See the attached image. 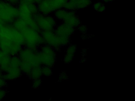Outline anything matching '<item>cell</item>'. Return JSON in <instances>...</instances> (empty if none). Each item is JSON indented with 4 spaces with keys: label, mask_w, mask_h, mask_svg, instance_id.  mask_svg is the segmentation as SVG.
Wrapping results in <instances>:
<instances>
[{
    "label": "cell",
    "mask_w": 135,
    "mask_h": 101,
    "mask_svg": "<svg viewBox=\"0 0 135 101\" xmlns=\"http://www.w3.org/2000/svg\"><path fill=\"white\" fill-rule=\"evenodd\" d=\"M18 56L20 62L22 73L27 75L33 68L41 66L38 50L23 47Z\"/></svg>",
    "instance_id": "7a4b0ae2"
},
{
    "label": "cell",
    "mask_w": 135,
    "mask_h": 101,
    "mask_svg": "<svg viewBox=\"0 0 135 101\" xmlns=\"http://www.w3.org/2000/svg\"><path fill=\"white\" fill-rule=\"evenodd\" d=\"M92 0H77L76 3V10L83 9L91 5Z\"/></svg>",
    "instance_id": "2e32d148"
},
{
    "label": "cell",
    "mask_w": 135,
    "mask_h": 101,
    "mask_svg": "<svg viewBox=\"0 0 135 101\" xmlns=\"http://www.w3.org/2000/svg\"><path fill=\"white\" fill-rule=\"evenodd\" d=\"M11 56L0 50V69L3 73L7 72L10 68Z\"/></svg>",
    "instance_id": "4fadbf2b"
},
{
    "label": "cell",
    "mask_w": 135,
    "mask_h": 101,
    "mask_svg": "<svg viewBox=\"0 0 135 101\" xmlns=\"http://www.w3.org/2000/svg\"><path fill=\"white\" fill-rule=\"evenodd\" d=\"M0 42H1V38H0Z\"/></svg>",
    "instance_id": "4dcf8cb0"
},
{
    "label": "cell",
    "mask_w": 135,
    "mask_h": 101,
    "mask_svg": "<svg viewBox=\"0 0 135 101\" xmlns=\"http://www.w3.org/2000/svg\"><path fill=\"white\" fill-rule=\"evenodd\" d=\"M20 62L18 55L11 57L10 62V67L20 68Z\"/></svg>",
    "instance_id": "e0dca14e"
},
{
    "label": "cell",
    "mask_w": 135,
    "mask_h": 101,
    "mask_svg": "<svg viewBox=\"0 0 135 101\" xmlns=\"http://www.w3.org/2000/svg\"><path fill=\"white\" fill-rule=\"evenodd\" d=\"M3 1V0H0V1Z\"/></svg>",
    "instance_id": "f546056e"
},
{
    "label": "cell",
    "mask_w": 135,
    "mask_h": 101,
    "mask_svg": "<svg viewBox=\"0 0 135 101\" xmlns=\"http://www.w3.org/2000/svg\"><path fill=\"white\" fill-rule=\"evenodd\" d=\"M33 19L41 32L54 31L57 25L56 19L50 15L38 13L34 16Z\"/></svg>",
    "instance_id": "5b68a950"
},
{
    "label": "cell",
    "mask_w": 135,
    "mask_h": 101,
    "mask_svg": "<svg viewBox=\"0 0 135 101\" xmlns=\"http://www.w3.org/2000/svg\"><path fill=\"white\" fill-rule=\"evenodd\" d=\"M7 2L13 5L17 6L20 2V0H4Z\"/></svg>",
    "instance_id": "cb8c5ba5"
},
{
    "label": "cell",
    "mask_w": 135,
    "mask_h": 101,
    "mask_svg": "<svg viewBox=\"0 0 135 101\" xmlns=\"http://www.w3.org/2000/svg\"><path fill=\"white\" fill-rule=\"evenodd\" d=\"M7 81L2 77H0V88H4L7 84Z\"/></svg>",
    "instance_id": "7402d4cb"
},
{
    "label": "cell",
    "mask_w": 135,
    "mask_h": 101,
    "mask_svg": "<svg viewBox=\"0 0 135 101\" xmlns=\"http://www.w3.org/2000/svg\"><path fill=\"white\" fill-rule=\"evenodd\" d=\"M12 24L22 33L25 47L38 49L43 44L41 32L31 27L24 21L18 17L13 21Z\"/></svg>",
    "instance_id": "6da1fadb"
},
{
    "label": "cell",
    "mask_w": 135,
    "mask_h": 101,
    "mask_svg": "<svg viewBox=\"0 0 135 101\" xmlns=\"http://www.w3.org/2000/svg\"><path fill=\"white\" fill-rule=\"evenodd\" d=\"M69 1H71L74 2H76L77 0H69Z\"/></svg>",
    "instance_id": "f1b7e54d"
},
{
    "label": "cell",
    "mask_w": 135,
    "mask_h": 101,
    "mask_svg": "<svg viewBox=\"0 0 135 101\" xmlns=\"http://www.w3.org/2000/svg\"><path fill=\"white\" fill-rule=\"evenodd\" d=\"M93 8L95 10L99 12H104L106 9L104 4L101 2H97L94 3Z\"/></svg>",
    "instance_id": "ac0fdd59"
},
{
    "label": "cell",
    "mask_w": 135,
    "mask_h": 101,
    "mask_svg": "<svg viewBox=\"0 0 135 101\" xmlns=\"http://www.w3.org/2000/svg\"><path fill=\"white\" fill-rule=\"evenodd\" d=\"M41 70L42 75L45 76H50L52 73V68L49 66L42 65Z\"/></svg>",
    "instance_id": "ffe728a7"
},
{
    "label": "cell",
    "mask_w": 135,
    "mask_h": 101,
    "mask_svg": "<svg viewBox=\"0 0 135 101\" xmlns=\"http://www.w3.org/2000/svg\"><path fill=\"white\" fill-rule=\"evenodd\" d=\"M43 44L48 45L53 48L55 50L61 48L56 35L54 31H42L41 32Z\"/></svg>",
    "instance_id": "9c48e42d"
},
{
    "label": "cell",
    "mask_w": 135,
    "mask_h": 101,
    "mask_svg": "<svg viewBox=\"0 0 135 101\" xmlns=\"http://www.w3.org/2000/svg\"><path fill=\"white\" fill-rule=\"evenodd\" d=\"M115 0H103L104 2L105 3H109V2H112Z\"/></svg>",
    "instance_id": "484cf974"
},
{
    "label": "cell",
    "mask_w": 135,
    "mask_h": 101,
    "mask_svg": "<svg viewBox=\"0 0 135 101\" xmlns=\"http://www.w3.org/2000/svg\"><path fill=\"white\" fill-rule=\"evenodd\" d=\"M37 6L38 13L43 15H50L58 9L53 0H42Z\"/></svg>",
    "instance_id": "30bf717a"
},
{
    "label": "cell",
    "mask_w": 135,
    "mask_h": 101,
    "mask_svg": "<svg viewBox=\"0 0 135 101\" xmlns=\"http://www.w3.org/2000/svg\"><path fill=\"white\" fill-rule=\"evenodd\" d=\"M74 28L64 22L57 25L54 32L61 46H67L69 43L70 36L74 33Z\"/></svg>",
    "instance_id": "52a82bcc"
},
{
    "label": "cell",
    "mask_w": 135,
    "mask_h": 101,
    "mask_svg": "<svg viewBox=\"0 0 135 101\" xmlns=\"http://www.w3.org/2000/svg\"><path fill=\"white\" fill-rule=\"evenodd\" d=\"M62 21L74 28L79 27L80 24V18L76 14L75 11L67 10Z\"/></svg>",
    "instance_id": "8fae6325"
},
{
    "label": "cell",
    "mask_w": 135,
    "mask_h": 101,
    "mask_svg": "<svg viewBox=\"0 0 135 101\" xmlns=\"http://www.w3.org/2000/svg\"><path fill=\"white\" fill-rule=\"evenodd\" d=\"M7 93V90L4 88H0V101L5 97Z\"/></svg>",
    "instance_id": "603a6c76"
},
{
    "label": "cell",
    "mask_w": 135,
    "mask_h": 101,
    "mask_svg": "<svg viewBox=\"0 0 135 101\" xmlns=\"http://www.w3.org/2000/svg\"><path fill=\"white\" fill-rule=\"evenodd\" d=\"M18 7L6 2L0 1V19L5 24H12L18 17Z\"/></svg>",
    "instance_id": "3957f363"
},
{
    "label": "cell",
    "mask_w": 135,
    "mask_h": 101,
    "mask_svg": "<svg viewBox=\"0 0 135 101\" xmlns=\"http://www.w3.org/2000/svg\"><path fill=\"white\" fill-rule=\"evenodd\" d=\"M76 2L71 1H68L63 7V8L69 11H75L76 10Z\"/></svg>",
    "instance_id": "d6986e66"
},
{
    "label": "cell",
    "mask_w": 135,
    "mask_h": 101,
    "mask_svg": "<svg viewBox=\"0 0 135 101\" xmlns=\"http://www.w3.org/2000/svg\"><path fill=\"white\" fill-rule=\"evenodd\" d=\"M23 47L16 43L1 39L0 50L11 57L18 55Z\"/></svg>",
    "instance_id": "ba28073f"
},
{
    "label": "cell",
    "mask_w": 135,
    "mask_h": 101,
    "mask_svg": "<svg viewBox=\"0 0 135 101\" xmlns=\"http://www.w3.org/2000/svg\"><path fill=\"white\" fill-rule=\"evenodd\" d=\"M0 38L24 46V39L22 33L12 24H5L0 29Z\"/></svg>",
    "instance_id": "277c9868"
},
{
    "label": "cell",
    "mask_w": 135,
    "mask_h": 101,
    "mask_svg": "<svg viewBox=\"0 0 135 101\" xmlns=\"http://www.w3.org/2000/svg\"><path fill=\"white\" fill-rule=\"evenodd\" d=\"M41 66H37L33 68L28 73L27 75L31 79L33 80L41 79L42 76Z\"/></svg>",
    "instance_id": "5bb4252c"
},
{
    "label": "cell",
    "mask_w": 135,
    "mask_h": 101,
    "mask_svg": "<svg viewBox=\"0 0 135 101\" xmlns=\"http://www.w3.org/2000/svg\"><path fill=\"white\" fill-rule=\"evenodd\" d=\"M22 74L20 68L10 67L9 69L3 73V77L7 81L15 80L21 77Z\"/></svg>",
    "instance_id": "7c38bea8"
},
{
    "label": "cell",
    "mask_w": 135,
    "mask_h": 101,
    "mask_svg": "<svg viewBox=\"0 0 135 101\" xmlns=\"http://www.w3.org/2000/svg\"><path fill=\"white\" fill-rule=\"evenodd\" d=\"M79 27V29L80 32L82 33H85V32H87L88 29L86 26H84V25H80Z\"/></svg>",
    "instance_id": "d4e9b609"
},
{
    "label": "cell",
    "mask_w": 135,
    "mask_h": 101,
    "mask_svg": "<svg viewBox=\"0 0 135 101\" xmlns=\"http://www.w3.org/2000/svg\"><path fill=\"white\" fill-rule=\"evenodd\" d=\"M38 50L42 65L52 67L55 64L56 58L55 50L45 44H42Z\"/></svg>",
    "instance_id": "8992f818"
},
{
    "label": "cell",
    "mask_w": 135,
    "mask_h": 101,
    "mask_svg": "<svg viewBox=\"0 0 135 101\" xmlns=\"http://www.w3.org/2000/svg\"><path fill=\"white\" fill-rule=\"evenodd\" d=\"M42 1V0H32L33 2H34V3H35V4H38L39 2H40Z\"/></svg>",
    "instance_id": "4316f807"
},
{
    "label": "cell",
    "mask_w": 135,
    "mask_h": 101,
    "mask_svg": "<svg viewBox=\"0 0 135 101\" xmlns=\"http://www.w3.org/2000/svg\"><path fill=\"white\" fill-rule=\"evenodd\" d=\"M76 51V47L74 45H70L67 50V53L64 57V61L67 64L70 63L74 57V54Z\"/></svg>",
    "instance_id": "9a60e30c"
},
{
    "label": "cell",
    "mask_w": 135,
    "mask_h": 101,
    "mask_svg": "<svg viewBox=\"0 0 135 101\" xmlns=\"http://www.w3.org/2000/svg\"><path fill=\"white\" fill-rule=\"evenodd\" d=\"M3 72H2V71H1V69H0V77L3 76Z\"/></svg>",
    "instance_id": "83f0119b"
},
{
    "label": "cell",
    "mask_w": 135,
    "mask_h": 101,
    "mask_svg": "<svg viewBox=\"0 0 135 101\" xmlns=\"http://www.w3.org/2000/svg\"><path fill=\"white\" fill-rule=\"evenodd\" d=\"M41 79L33 80V87L34 88H37L39 87L41 84Z\"/></svg>",
    "instance_id": "44dd1931"
}]
</instances>
